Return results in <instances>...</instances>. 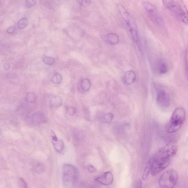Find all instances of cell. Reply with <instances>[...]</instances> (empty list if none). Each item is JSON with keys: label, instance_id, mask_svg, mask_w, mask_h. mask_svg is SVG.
<instances>
[{"label": "cell", "instance_id": "6da1fadb", "mask_svg": "<svg viewBox=\"0 0 188 188\" xmlns=\"http://www.w3.org/2000/svg\"><path fill=\"white\" fill-rule=\"evenodd\" d=\"M178 149L175 142H172L158 151L150 160L151 174L155 175L165 169L169 164L170 159L176 154Z\"/></svg>", "mask_w": 188, "mask_h": 188}, {"label": "cell", "instance_id": "7a4b0ae2", "mask_svg": "<svg viewBox=\"0 0 188 188\" xmlns=\"http://www.w3.org/2000/svg\"><path fill=\"white\" fill-rule=\"evenodd\" d=\"M119 12L128 27L132 38L135 44L139 46L140 39L137 25L132 16L124 6L120 4L118 6Z\"/></svg>", "mask_w": 188, "mask_h": 188}, {"label": "cell", "instance_id": "3957f363", "mask_svg": "<svg viewBox=\"0 0 188 188\" xmlns=\"http://www.w3.org/2000/svg\"><path fill=\"white\" fill-rule=\"evenodd\" d=\"M165 7L172 12L185 24H188V10L182 1H163Z\"/></svg>", "mask_w": 188, "mask_h": 188}, {"label": "cell", "instance_id": "277c9868", "mask_svg": "<svg viewBox=\"0 0 188 188\" xmlns=\"http://www.w3.org/2000/svg\"><path fill=\"white\" fill-rule=\"evenodd\" d=\"M185 120V110L182 107H178L175 110L171 118L166 125L167 132L172 133L180 128Z\"/></svg>", "mask_w": 188, "mask_h": 188}, {"label": "cell", "instance_id": "5b68a950", "mask_svg": "<svg viewBox=\"0 0 188 188\" xmlns=\"http://www.w3.org/2000/svg\"><path fill=\"white\" fill-rule=\"evenodd\" d=\"M62 178L65 188H73L78 178V170L71 164H65L62 167Z\"/></svg>", "mask_w": 188, "mask_h": 188}, {"label": "cell", "instance_id": "8992f818", "mask_svg": "<svg viewBox=\"0 0 188 188\" xmlns=\"http://www.w3.org/2000/svg\"><path fill=\"white\" fill-rule=\"evenodd\" d=\"M142 6L149 18L154 24L159 27L164 26L163 17L154 5L150 2L145 1L142 3Z\"/></svg>", "mask_w": 188, "mask_h": 188}, {"label": "cell", "instance_id": "52a82bcc", "mask_svg": "<svg viewBox=\"0 0 188 188\" xmlns=\"http://www.w3.org/2000/svg\"><path fill=\"white\" fill-rule=\"evenodd\" d=\"M178 179V173L176 170L170 169L164 172L159 180V184L161 188H174Z\"/></svg>", "mask_w": 188, "mask_h": 188}, {"label": "cell", "instance_id": "ba28073f", "mask_svg": "<svg viewBox=\"0 0 188 188\" xmlns=\"http://www.w3.org/2000/svg\"><path fill=\"white\" fill-rule=\"evenodd\" d=\"M157 101L158 104L162 108H167L169 105V95L165 90L161 88L158 89Z\"/></svg>", "mask_w": 188, "mask_h": 188}, {"label": "cell", "instance_id": "9c48e42d", "mask_svg": "<svg viewBox=\"0 0 188 188\" xmlns=\"http://www.w3.org/2000/svg\"><path fill=\"white\" fill-rule=\"evenodd\" d=\"M114 177L111 172L107 171L98 177L95 180L103 185H109L113 182Z\"/></svg>", "mask_w": 188, "mask_h": 188}, {"label": "cell", "instance_id": "30bf717a", "mask_svg": "<svg viewBox=\"0 0 188 188\" xmlns=\"http://www.w3.org/2000/svg\"><path fill=\"white\" fill-rule=\"evenodd\" d=\"M137 79V75L134 71L129 70L125 73L123 77V83L126 85H130L135 83Z\"/></svg>", "mask_w": 188, "mask_h": 188}, {"label": "cell", "instance_id": "8fae6325", "mask_svg": "<svg viewBox=\"0 0 188 188\" xmlns=\"http://www.w3.org/2000/svg\"><path fill=\"white\" fill-rule=\"evenodd\" d=\"M156 70L159 74L164 75L167 73L169 71L168 64L165 60L160 59L158 60L156 64Z\"/></svg>", "mask_w": 188, "mask_h": 188}, {"label": "cell", "instance_id": "7c38bea8", "mask_svg": "<svg viewBox=\"0 0 188 188\" xmlns=\"http://www.w3.org/2000/svg\"><path fill=\"white\" fill-rule=\"evenodd\" d=\"M32 119L37 124H44L46 122L47 119L44 113L40 111L36 112L33 114Z\"/></svg>", "mask_w": 188, "mask_h": 188}, {"label": "cell", "instance_id": "4fadbf2b", "mask_svg": "<svg viewBox=\"0 0 188 188\" xmlns=\"http://www.w3.org/2000/svg\"><path fill=\"white\" fill-rule=\"evenodd\" d=\"M106 41L111 45L117 44L120 42V38L117 34L114 33H110L106 36Z\"/></svg>", "mask_w": 188, "mask_h": 188}, {"label": "cell", "instance_id": "5bb4252c", "mask_svg": "<svg viewBox=\"0 0 188 188\" xmlns=\"http://www.w3.org/2000/svg\"><path fill=\"white\" fill-rule=\"evenodd\" d=\"M50 104L51 107H58L61 106L62 104V100L60 97L55 96L52 98L50 100Z\"/></svg>", "mask_w": 188, "mask_h": 188}, {"label": "cell", "instance_id": "9a60e30c", "mask_svg": "<svg viewBox=\"0 0 188 188\" xmlns=\"http://www.w3.org/2000/svg\"><path fill=\"white\" fill-rule=\"evenodd\" d=\"M91 85V82L89 79L87 78H84L82 80L81 83V85L82 89L85 91H88L90 89Z\"/></svg>", "mask_w": 188, "mask_h": 188}, {"label": "cell", "instance_id": "2e32d148", "mask_svg": "<svg viewBox=\"0 0 188 188\" xmlns=\"http://www.w3.org/2000/svg\"><path fill=\"white\" fill-rule=\"evenodd\" d=\"M54 148L57 152H61L64 148V144L62 140H57L56 142H52Z\"/></svg>", "mask_w": 188, "mask_h": 188}, {"label": "cell", "instance_id": "e0dca14e", "mask_svg": "<svg viewBox=\"0 0 188 188\" xmlns=\"http://www.w3.org/2000/svg\"><path fill=\"white\" fill-rule=\"evenodd\" d=\"M62 77L59 73H56L51 78V81L53 83L58 84L62 83Z\"/></svg>", "mask_w": 188, "mask_h": 188}, {"label": "cell", "instance_id": "ac0fdd59", "mask_svg": "<svg viewBox=\"0 0 188 188\" xmlns=\"http://www.w3.org/2000/svg\"><path fill=\"white\" fill-rule=\"evenodd\" d=\"M37 99L36 94L33 92L29 93L27 94L26 100L29 103H34L35 102Z\"/></svg>", "mask_w": 188, "mask_h": 188}, {"label": "cell", "instance_id": "d6986e66", "mask_svg": "<svg viewBox=\"0 0 188 188\" xmlns=\"http://www.w3.org/2000/svg\"><path fill=\"white\" fill-rule=\"evenodd\" d=\"M151 169V163L150 161L148 162V164L145 168L143 175H142V178L143 180H145L147 177L149 173L150 172Z\"/></svg>", "mask_w": 188, "mask_h": 188}, {"label": "cell", "instance_id": "ffe728a7", "mask_svg": "<svg viewBox=\"0 0 188 188\" xmlns=\"http://www.w3.org/2000/svg\"><path fill=\"white\" fill-rule=\"evenodd\" d=\"M43 61L45 64L47 65L51 66L55 63V60L53 57L45 56L43 58Z\"/></svg>", "mask_w": 188, "mask_h": 188}, {"label": "cell", "instance_id": "44dd1931", "mask_svg": "<svg viewBox=\"0 0 188 188\" xmlns=\"http://www.w3.org/2000/svg\"><path fill=\"white\" fill-rule=\"evenodd\" d=\"M28 24V21L26 18H23L19 21L18 25L19 29H24L26 27Z\"/></svg>", "mask_w": 188, "mask_h": 188}, {"label": "cell", "instance_id": "7402d4cb", "mask_svg": "<svg viewBox=\"0 0 188 188\" xmlns=\"http://www.w3.org/2000/svg\"><path fill=\"white\" fill-rule=\"evenodd\" d=\"M113 115L111 113L105 114L104 116L103 119L105 122L106 123H109L111 122L113 119Z\"/></svg>", "mask_w": 188, "mask_h": 188}, {"label": "cell", "instance_id": "603a6c76", "mask_svg": "<svg viewBox=\"0 0 188 188\" xmlns=\"http://www.w3.org/2000/svg\"><path fill=\"white\" fill-rule=\"evenodd\" d=\"M36 1H25V6L26 7L31 8L36 5Z\"/></svg>", "mask_w": 188, "mask_h": 188}, {"label": "cell", "instance_id": "cb8c5ba5", "mask_svg": "<svg viewBox=\"0 0 188 188\" xmlns=\"http://www.w3.org/2000/svg\"><path fill=\"white\" fill-rule=\"evenodd\" d=\"M67 112L69 115L72 116L74 115L76 112V109L74 107H70L67 109Z\"/></svg>", "mask_w": 188, "mask_h": 188}, {"label": "cell", "instance_id": "d4e9b609", "mask_svg": "<svg viewBox=\"0 0 188 188\" xmlns=\"http://www.w3.org/2000/svg\"><path fill=\"white\" fill-rule=\"evenodd\" d=\"M77 1L81 5L83 6H86L89 5L91 3V1H88V0H83V1L79 0V1Z\"/></svg>", "mask_w": 188, "mask_h": 188}, {"label": "cell", "instance_id": "484cf974", "mask_svg": "<svg viewBox=\"0 0 188 188\" xmlns=\"http://www.w3.org/2000/svg\"><path fill=\"white\" fill-rule=\"evenodd\" d=\"M44 170V167L42 164H38L36 165V171L38 173H40L42 172V170Z\"/></svg>", "mask_w": 188, "mask_h": 188}, {"label": "cell", "instance_id": "4316f807", "mask_svg": "<svg viewBox=\"0 0 188 188\" xmlns=\"http://www.w3.org/2000/svg\"><path fill=\"white\" fill-rule=\"evenodd\" d=\"M185 69L186 71H187V69H188V51L187 49L185 51Z\"/></svg>", "mask_w": 188, "mask_h": 188}, {"label": "cell", "instance_id": "83f0119b", "mask_svg": "<svg viewBox=\"0 0 188 188\" xmlns=\"http://www.w3.org/2000/svg\"><path fill=\"white\" fill-rule=\"evenodd\" d=\"M88 171L90 173L94 172L96 170V168H95L94 166L91 165H88Z\"/></svg>", "mask_w": 188, "mask_h": 188}, {"label": "cell", "instance_id": "f1b7e54d", "mask_svg": "<svg viewBox=\"0 0 188 188\" xmlns=\"http://www.w3.org/2000/svg\"><path fill=\"white\" fill-rule=\"evenodd\" d=\"M16 29L14 27H10L8 28L7 30V32L8 33L12 34L14 33Z\"/></svg>", "mask_w": 188, "mask_h": 188}, {"label": "cell", "instance_id": "f546056e", "mask_svg": "<svg viewBox=\"0 0 188 188\" xmlns=\"http://www.w3.org/2000/svg\"><path fill=\"white\" fill-rule=\"evenodd\" d=\"M20 181L21 183V186L23 188H27V185L26 183L24 180L22 178H20Z\"/></svg>", "mask_w": 188, "mask_h": 188}, {"label": "cell", "instance_id": "4dcf8cb0", "mask_svg": "<svg viewBox=\"0 0 188 188\" xmlns=\"http://www.w3.org/2000/svg\"><path fill=\"white\" fill-rule=\"evenodd\" d=\"M10 67V65L8 63H6L4 65V68L6 70H8Z\"/></svg>", "mask_w": 188, "mask_h": 188}, {"label": "cell", "instance_id": "1f68e13d", "mask_svg": "<svg viewBox=\"0 0 188 188\" xmlns=\"http://www.w3.org/2000/svg\"><path fill=\"white\" fill-rule=\"evenodd\" d=\"M137 188H142V183L141 180L138 182Z\"/></svg>", "mask_w": 188, "mask_h": 188}, {"label": "cell", "instance_id": "d6a6232c", "mask_svg": "<svg viewBox=\"0 0 188 188\" xmlns=\"http://www.w3.org/2000/svg\"><path fill=\"white\" fill-rule=\"evenodd\" d=\"M0 134H1V130H0Z\"/></svg>", "mask_w": 188, "mask_h": 188}]
</instances>
